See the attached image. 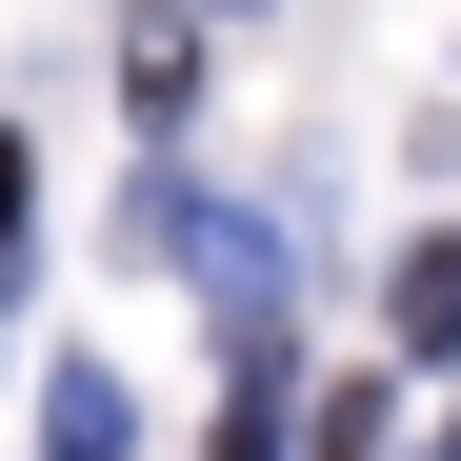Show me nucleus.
Here are the masks:
<instances>
[{
  "label": "nucleus",
  "instance_id": "1",
  "mask_svg": "<svg viewBox=\"0 0 461 461\" xmlns=\"http://www.w3.org/2000/svg\"><path fill=\"white\" fill-rule=\"evenodd\" d=\"M41 461H140V421H121V381H101V361H60V381H41Z\"/></svg>",
  "mask_w": 461,
  "mask_h": 461
},
{
  "label": "nucleus",
  "instance_id": "4",
  "mask_svg": "<svg viewBox=\"0 0 461 461\" xmlns=\"http://www.w3.org/2000/svg\"><path fill=\"white\" fill-rule=\"evenodd\" d=\"M41 261V161H21V121H0V281Z\"/></svg>",
  "mask_w": 461,
  "mask_h": 461
},
{
  "label": "nucleus",
  "instance_id": "2",
  "mask_svg": "<svg viewBox=\"0 0 461 461\" xmlns=\"http://www.w3.org/2000/svg\"><path fill=\"white\" fill-rule=\"evenodd\" d=\"M381 321H402V361H441V341H461V241H421L402 281H381Z\"/></svg>",
  "mask_w": 461,
  "mask_h": 461
},
{
  "label": "nucleus",
  "instance_id": "3",
  "mask_svg": "<svg viewBox=\"0 0 461 461\" xmlns=\"http://www.w3.org/2000/svg\"><path fill=\"white\" fill-rule=\"evenodd\" d=\"M121 101L181 121V101H201V21H140V41H121Z\"/></svg>",
  "mask_w": 461,
  "mask_h": 461
}]
</instances>
